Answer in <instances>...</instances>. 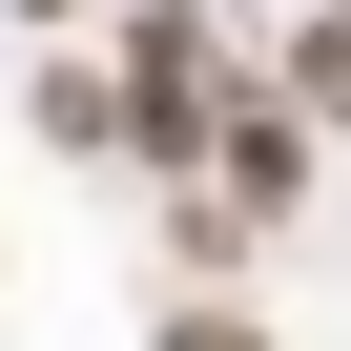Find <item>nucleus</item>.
I'll list each match as a JSON object with an SVG mask.
<instances>
[{"label": "nucleus", "mask_w": 351, "mask_h": 351, "mask_svg": "<svg viewBox=\"0 0 351 351\" xmlns=\"http://www.w3.org/2000/svg\"><path fill=\"white\" fill-rule=\"evenodd\" d=\"M289 104H310V124H351V21H310V42H289Z\"/></svg>", "instance_id": "nucleus-1"}, {"label": "nucleus", "mask_w": 351, "mask_h": 351, "mask_svg": "<svg viewBox=\"0 0 351 351\" xmlns=\"http://www.w3.org/2000/svg\"><path fill=\"white\" fill-rule=\"evenodd\" d=\"M165 351H248V310H165Z\"/></svg>", "instance_id": "nucleus-2"}, {"label": "nucleus", "mask_w": 351, "mask_h": 351, "mask_svg": "<svg viewBox=\"0 0 351 351\" xmlns=\"http://www.w3.org/2000/svg\"><path fill=\"white\" fill-rule=\"evenodd\" d=\"M21 21H62V0H21Z\"/></svg>", "instance_id": "nucleus-3"}, {"label": "nucleus", "mask_w": 351, "mask_h": 351, "mask_svg": "<svg viewBox=\"0 0 351 351\" xmlns=\"http://www.w3.org/2000/svg\"><path fill=\"white\" fill-rule=\"evenodd\" d=\"M330 21H351V0H330Z\"/></svg>", "instance_id": "nucleus-4"}]
</instances>
